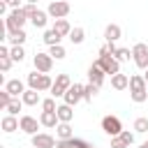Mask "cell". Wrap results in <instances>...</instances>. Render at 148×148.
<instances>
[{"mask_svg": "<svg viewBox=\"0 0 148 148\" xmlns=\"http://www.w3.org/2000/svg\"><path fill=\"white\" fill-rule=\"evenodd\" d=\"M12 99H14V97H12V95H9L7 90H0V109H7Z\"/></svg>", "mask_w": 148, "mask_h": 148, "instance_id": "cell-33", "label": "cell"}, {"mask_svg": "<svg viewBox=\"0 0 148 148\" xmlns=\"http://www.w3.org/2000/svg\"><path fill=\"white\" fill-rule=\"evenodd\" d=\"M25 39H28V35H25L23 28H21V30H14V32H7V42H9L12 46H21Z\"/></svg>", "mask_w": 148, "mask_h": 148, "instance_id": "cell-20", "label": "cell"}, {"mask_svg": "<svg viewBox=\"0 0 148 148\" xmlns=\"http://www.w3.org/2000/svg\"><path fill=\"white\" fill-rule=\"evenodd\" d=\"M69 9H72V7H69V2H65V0H53V2L49 5V9H46V12H49V16H51V18H65V16L69 14Z\"/></svg>", "mask_w": 148, "mask_h": 148, "instance_id": "cell-6", "label": "cell"}, {"mask_svg": "<svg viewBox=\"0 0 148 148\" xmlns=\"http://www.w3.org/2000/svg\"><path fill=\"white\" fill-rule=\"evenodd\" d=\"M139 148H148V141H143V143H141V146H139Z\"/></svg>", "mask_w": 148, "mask_h": 148, "instance_id": "cell-43", "label": "cell"}, {"mask_svg": "<svg viewBox=\"0 0 148 148\" xmlns=\"http://www.w3.org/2000/svg\"><path fill=\"white\" fill-rule=\"evenodd\" d=\"M56 113H58V118H60V123H72V118H74V111H72V104H60V106L56 109Z\"/></svg>", "mask_w": 148, "mask_h": 148, "instance_id": "cell-22", "label": "cell"}, {"mask_svg": "<svg viewBox=\"0 0 148 148\" xmlns=\"http://www.w3.org/2000/svg\"><path fill=\"white\" fill-rule=\"evenodd\" d=\"M32 65H35V69H37V72L49 74V72L53 69V56H51V53H35Z\"/></svg>", "mask_w": 148, "mask_h": 148, "instance_id": "cell-4", "label": "cell"}, {"mask_svg": "<svg viewBox=\"0 0 148 148\" xmlns=\"http://www.w3.org/2000/svg\"><path fill=\"white\" fill-rule=\"evenodd\" d=\"M42 109H44V111H56V109H58V106H56V99H53V97L44 99V102H42Z\"/></svg>", "mask_w": 148, "mask_h": 148, "instance_id": "cell-34", "label": "cell"}, {"mask_svg": "<svg viewBox=\"0 0 148 148\" xmlns=\"http://www.w3.org/2000/svg\"><path fill=\"white\" fill-rule=\"evenodd\" d=\"M28 86L30 88H35V90H51L53 88V81H51V76L49 74H44V72H32V74H28Z\"/></svg>", "mask_w": 148, "mask_h": 148, "instance_id": "cell-2", "label": "cell"}, {"mask_svg": "<svg viewBox=\"0 0 148 148\" xmlns=\"http://www.w3.org/2000/svg\"><path fill=\"white\" fill-rule=\"evenodd\" d=\"M18 123H21V130H23L25 134H30V136H32V134H37V127L42 125L37 118H32V116H28V113H25V116H21V118H18Z\"/></svg>", "mask_w": 148, "mask_h": 148, "instance_id": "cell-10", "label": "cell"}, {"mask_svg": "<svg viewBox=\"0 0 148 148\" xmlns=\"http://www.w3.org/2000/svg\"><path fill=\"white\" fill-rule=\"evenodd\" d=\"M104 69L97 65V62H92L90 67H88V79H90V83H95V86H99L102 88V83H104Z\"/></svg>", "mask_w": 148, "mask_h": 148, "instance_id": "cell-13", "label": "cell"}, {"mask_svg": "<svg viewBox=\"0 0 148 148\" xmlns=\"http://www.w3.org/2000/svg\"><path fill=\"white\" fill-rule=\"evenodd\" d=\"M130 92H148V81L141 74H132L130 76Z\"/></svg>", "mask_w": 148, "mask_h": 148, "instance_id": "cell-12", "label": "cell"}, {"mask_svg": "<svg viewBox=\"0 0 148 148\" xmlns=\"http://www.w3.org/2000/svg\"><path fill=\"white\" fill-rule=\"evenodd\" d=\"M143 76H146V81H148V69H146V74H143Z\"/></svg>", "mask_w": 148, "mask_h": 148, "instance_id": "cell-45", "label": "cell"}, {"mask_svg": "<svg viewBox=\"0 0 148 148\" xmlns=\"http://www.w3.org/2000/svg\"><path fill=\"white\" fill-rule=\"evenodd\" d=\"M5 90H7L12 97H21V95L25 92V88H23V81H18V79H12V81H7V83H5Z\"/></svg>", "mask_w": 148, "mask_h": 148, "instance_id": "cell-15", "label": "cell"}, {"mask_svg": "<svg viewBox=\"0 0 148 148\" xmlns=\"http://www.w3.org/2000/svg\"><path fill=\"white\" fill-rule=\"evenodd\" d=\"M5 56H9V49L7 46H0V58H5Z\"/></svg>", "mask_w": 148, "mask_h": 148, "instance_id": "cell-41", "label": "cell"}, {"mask_svg": "<svg viewBox=\"0 0 148 148\" xmlns=\"http://www.w3.org/2000/svg\"><path fill=\"white\" fill-rule=\"evenodd\" d=\"M120 139H123L127 146H132V143H134V134H132V132H127V130H123V132H120Z\"/></svg>", "mask_w": 148, "mask_h": 148, "instance_id": "cell-37", "label": "cell"}, {"mask_svg": "<svg viewBox=\"0 0 148 148\" xmlns=\"http://www.w3.org/2000/svg\"><path fill=\"white\" fill-rule=\"evenodd\" d=\"M30 23L35 25V28H46V23H49V12H42V9H37L32 16H30Z\"/></svg>", "mask_w": 148, "mask_h": 148, "instance_id": "cell-18", "label": "cell"}, {"mask_svg": "<svg viewBox=\"0 0 148 148\" xmlns=\"http://www.w3.org/2000/svg\"><path fill=\"white\" fill-rule=\"evenodd\" d=\"M111 148H130V146H127V143L120 139V134H118V136H111Z\"/></svg>", "mask_w": 148, "mask_h": 148, "instance_id": "cell-35", "label": "cell"}, {"mask_svg": "<svg viewBox=\"0 0 148 148\" xmlns=\"http://www.w3.org/2000/svg\"><path fill=\"white\" fill-rule=\"evenodd\" d=\"M0 125H2V132H7V134H12V132L21 130V123H18V118H16V116H12V113H7V116L0 120Z\"/></svg>", "mask_w": 148, "mask_h": 148, "instance_id": "cell-14", "label": "cell"}, {"mask_svg": "<svg viewBox=\"0 0 148 148\" xmlns=\"http://www.w3.org/2000/svg\"><path fill=\"white\" fill-rule=\"evenodd\" d=\"M49 53L56 58V60H62L67 53H65V46L62 44H53V46H49Z\"/></svg>", "mask_w": 148, "mask_h": 148, "instance_id": "cell-28", "label": "cell"}, {"mask_svg": "<svg viewBox=\"0 0 148 148\" xmlns=\"http://www.w3.org/2000/svg\"><path fill=\"white\" fill-rule=\"evenodd\" d=\"M39 123H42V127H58L60 118H58V113H56V111H42Z\"/></svg>", "mask_w": 148, "mask_h": 148, "instance_id": "cell-16", "label": "cell"}, {"mask_svg": "<svg viewBox=\"0 0 148 148\" xmlns=\"http://www.w3.org/2000/svg\"><path fill=\"white\" fill-rule=\"evenodd\" d=\"M7 7H9V5H7L5 0H0V14H7Z\"/></svg>", "mask_w": 148, "mask_h": 148, "instance_id": "cell-40", "label": "cell"}, {"mask_svg": "<svg viewBox=\"0 0 148 148\" xmlns=\"http://www.w3.org/2000/svg\"><path fill=\"white\" fill-rule=\"evenodd\" d=\"M83 39H86L83 28H72V32H69V42H72V44H81Z\"/></svg>", "mask_w": 148, "mask_h": 148, "instance_id": "cell-27", "label": "cell"}, {"mask_svg": "<svg viewBox=\"0 0 148 148\" xmlns=\"http://www.w3.org/2000/svg\"><path fill=\"white\" fill-rule=\"evenodd\" d=\"M134 132H139V134H143V132H148V118H136L134 120Z\"/></svg>", "mask_w": 148, "mask_h": 148, "instance_id": "cell-31", "label": "cell"}, {"mask_svg": "<svg viewBox=\"0 0 148 148\" xmlns=\"http://www.w3.org/2000/svg\"><path fill=\"white\" fill-rule=\"evenodd\" d=\"M21 106H23V99H18V97H14L12 102H9V106L5 109L7 113H12V116H18V111H21Z\"/></svg>", "mask_w": 148, "mask_h": 148, "instance_id": "cell-29", "label": "cell"}, {"mask_svg": "<svg viewBox=\"0 0 148 148\" xmlns=\"http://www.w3.org/2000/svg\"><path fill=\"white\" fill-rule=\"evenodd\" d=\"M113 58H116V60H120V62H125V60H130V58H132V51H130V49H118V51L113 53Z\"/></svg>", "mask_w": 148, "mask_h": 148, "instance_id": "cell-32", "label": "cell"}, {"mask_svg": "<svg viewBox=\"0 0 148 148\" xmlns=\"http://www.w3.org/2000/svg\"><path fill=\"white\" fill-rule=\"evenodd\" d=\"M97 65H99L106 74H111V76L120 72V60H116L113 56H99V58H97Z\"/></svg>", "mask_w": 148, "mask_h": 148, "instance_id": "cell-8", "label": "cell"}, {"mask_svg": "<svg viewBox=\"0 0 148 148\" xmlns=\"http://www.w3.org/2000/svg\"><path fill=\"white\" fill-rule=\"evenodd\" d=\"M69 86H72L69 74H58V76H56V81H53L51 95H53V97H65V92H67V88H69Z\"/></svg>", "mask_w": 148, "mask_h": 148, "instance_id": "cell-5", "label": "cell"}, {"mask_svg": "<svg viewBox=\"0 0 148 148\" xmlns=\"http://www.w3.org/2000/svg\"><path fill=\"white\" fill-rule=\"evenodd\" d=\"M60 39H62V35H60V32H56L53 28L44 32V44H49V46H53V44H60Z\"/></svg>", "mask_w": 148, "mask_h": 148, "instance_id": "cell-25", "label": "cell"}, {"mask_svg": "<svg viewBox=\"0 0 148 148\" xmlns=\"http://www.w3.org/2000/svg\"><path fill=\"white\" fill-rule=\"evenodd\" d=\"M25 2H32V5H37V2H39V0H25Z\"/></svg>", "mask_w": 148, "mask_h": 148, "instance_id": "cell-44", "label": "cell"}, {"mask_svg": "<svg viewBox=\"0 0 148 148\" xmlns=\"http://www.w3.org/2000/svg\"><path fill=\"white\" fill-rule=\"evenodd\" d=\"M32 146L35 148H56V139L51 134L37 132V134H32Z\"/></svg>", "mask_w": 148, "mask_h": 148, "instance_id": "cell-11", "label": "cell"}, {"mask_svg": "<svg viewBox=\"0 0 148 148\" xmlns=\"http://www.w3.org/2000/svg\"><path fill=\"white\" fill-rule=\"evenodd\" d=\"M12 62H14V60H12V56H5V58H0V69H2V72H7V69L12 67Z\"/></svg>", "mask_w": 148, "mask_h": 148, "instance_id": "cell-36", "label": "cell"}, {"mask_svg": "<svg viewBox=\"0 0 148 148\" xmlns=\"http://www.w3.org/2000/svg\"><path fill=\"white\" fill-rule=\"evenodd\" d=\"M132 58H134V62H136L139 69H148V46H146L143 42L134 44V49H132Z\"/></svg>", "mask_w": 148, "mask_h": 148, "instance_id": "cell-3", "label": "cell"}, {"mask_svg": "<svg viewBox=\"0 0 148 148\" xmlns=\"http://www.w3.org/2000/svg\"><path fill=\"white\" fill-rule=\"evenodd\" d=\"M5 2H7V5L12 7V9H16V7H21V0H5Z\"/></svg>", "mask_w": 148, "mask_h": 148, "instance_id": "cell-39", "label": "cell"}, {"mask_svg": "<svg viewBox=\"0 0 148 148\" xmlns=\"http://www.w3.org/2000/svg\"><path fill=\"white\" fill-rule=\"evenodd\" d=\"M65 104H72V106H76L81 99H83V86L81 83H72L69 88H67V92H65Z\"/></svg>", "mask_w": 148, "mask_h": 148, "instance_id": "cell-9", "label": "cell"}, {"mask_svg": "<svg viewBox=\"0 0 148 148\" xmlns=\"http://www.w3.org/2000/svg\"><path fill=\"white\" fill-rule=\"evenodd\" d=\"M56 134H58V139H60V141H67V139H72V136H74V130H72V125H69V123H58Z\"/></svg>", "mask_w": 148, "mask_h": 148, "instance_id": "cell-23", "label": "cell"}, {"mask_svg": "<svg viewBox=\"0 0 148 148\" xmlns=\"http://www.w3.org/2000/svg\"><path fill=\"white\" fill-rule=\"evenodd\" d=\"M21 99H23V104L25 106H37L42 99H39V90H35V88H28L23 95H21Z\"/></svg>", "mask_w": 148, "mask_h": 148, "instance_id": "cell-17", "label": "cell"}, {"mask_svg": "<svg viewBox=\"0 0 148 148\" xmlns=\"http://www.w3.org/2000/svg\"><path fill=\"white\" fill-rule=\"evenodd\" d=\"M111 86L116 88V90H125V88H130V76L127 74H113L111 76Z\"/></svg>", "mask_w": 148, "mask_h": 148, "instance_id": "cell-21", "label": "cell"}, {"mask_svg": "<svg viewBox=\"0 0 148 148\" xmlns=\"http://www.w3.org/2000/svg\"><path fill=\"white\" fill-rule=\"evenodd\" d=\"M97 92H99V86H95V83H86V86H83V99H86V102H90Z\"/></svg>", "mask_w": 148, "mask_h": 148, "instance_id": "cell-26", "label": "cell"}, {"mask_svg": "<svg viewBox=\"0 0 148 148\" xmlns=\"http://www.w3.org/2000/svg\"><path fill=\"white\" fill-rule=\"evenodd\" d=\"M25 21H28V14L23 12V7H16V9H12V12L7 14V18H5V25H7V32H14V30H21Z\"/></svg>", "mask_w": 148, "mask_h": 148, "instance_id": "cell-1", "label": "cell"}, {"mask_svg": "<svg viewBox=\"0 0 148 148\" xmlns=\"http://www.w3.org/2000/svg\"><path fill=\"white\" fill-rule=\"evenodd\" d=\"M102 130L109 134V136H118L123 132V123L116 118V116H104L102 118Z\"/></svg>", "mask_w": 148, "mask_h": 148, "instance_id": "cell-7", "label": "cell"}, {"mask_svg": "<svg viewBox=\"0 0 148 148\" xmlns=\"http://www.w3.org/2000/svg\"><path fill=\"white\" fill-rule=\"evenodd\" d=\"M53 30H56V32H60L62 37H69V32H72V25H69V21H67V18H56V25H53Z\"/></svg>", "mask_w": 148, "mask_h": 148, "instance_id": "cell-24", "label": "cell"}, {"mask_svg": "<svg viewBox=\"0 0 148 148\" xmlns=\"http://www.w3.org/2000/svg\"><path fill=\"white\" fill-rule=\"evenodd\" d=\"M23 12H25V14H28V18H30V16L37 12V7H35L32 2H28V5H23Z\"/></svg>", "mask_w": 148, "mask_h": 148, "instance_id": "cell-38", "label": "cell"}, {"mask_svg": "<svg viewBox=\"0 0 148 148\" xmlns=\"http://www.w3.org/2000/svg\"><path fill=\"white\" fill-rule=\"evenodd\" d=\"M9 56H12L14 62H21V60L25 58V51H23V46H12V49H9Z\"/></svg>", "mask_w": 148, "mask_h": 148, "instance_id": "cell-30", "label": "cell"}, {"mask_svg": "<svg viewBox=\"0 0 148 148\" xmlns=\"http://www.w3.org/2000/svg\"><path fill=\"white\" fill-rule=\"evenodd\" d=\"M56 148H69V146H67V141H60V143H56Z\"/></svg>", "mask_w": 148, "mask_h": 148, "instance_id": "cell-42", "label": "cell"}, {"mask_svg": "<svg viewBox=\"0 0 148 148\" xmlns=\"http://www.w3.org/2000/svg\"><path fill=\"white\" fill-rule=\"evenodd\" d=\"M120 35H123V30H120V25H118V23H109V25H106V30H104L106 42H118V39H120Z\"/></svg>", "mask_w": 148, "mask_h": 148, "instance_id": "cell-19", "label": "cell"}]
</instances>
